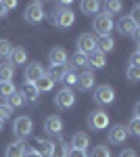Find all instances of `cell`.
<instances>
[{"mask_svg":"<svg viewBox=\"0 0 140 157\" xmlns=\"http://www.w3.org/2000/svg\"><path fill=\"white\" fill-rule=\"evenodd\" d=\"M32 128H34V121H32V117H27V115H21V117H17V120L13 121V132H15V136L19 140L27 138L32 134Z\"/></svg>","mask_w":140,"mask_h":157,"instance_id":"cell-1","label":"cell"},{"mask_svg":"<svg viewBox=\"0 0 140 157\" xmlns=\"http://www.w3.org/2000/svg\"><path fill=\"white\" fill-rule=\"evenodd\" d=\"M94 32L98 34V36H109L111 34V29H113V19L107 15V13H98L96 17H94Z\"/></svg>","mask_w":140,"mask_h":157,"instance_id":"cell-2","label":"cell"},{"mask_svg":"<svg viewBox=\"0 0 140 157\" xmlns=\"http://www.w3.org/2000/svg\"><path fill=\"white\" fill-rule=\"evenodd\" d=\"M55 105L59 109H71L75 105V92L71 90V88H63V90H59L57 97H55Z\"/></svg>","mask_w":140,"mask_h":157,"instance_id":"cell-3","label":"cell"},{"mask_svg":"<svg viewBox=\"0 0 140 157\" xmlns=\"http://www.w3.org/2000/svg\"><path fill=\"white\" fill-rule=\"evenodd\" d=\"M94 101L98 103V105H111L113 101H115V90L111 88V86H98L96 90H94Z\"/></svg>","mask_w":140,"mask_h":157,"instance_id":"cell-4","label":"cell"},{"mask_svg":"<svg viewBox=\"0 0 140 157\" xmlns=\"http://www.w3.org/2000/svg\"><path fill=\"white\" fill-rule=\"evenodd\" d=\"M25 21L27 23H40L42 19H44V9H42V4L40 2H32L23 13Z\"/></svg>","mask_w":140,"mask_h":157,"instance_id":"cell-5","label":"cell"},{"mask_svg":"<svg viewBox=\"0 0 140 157\" xmlns=\"http://www.w3.org/2000/svg\"><path fill=\"white\" fill-rule=\"evenodd\" d=\"M96 50V38L92 34H82V36L78 38V52H82V55H90Z\"/></svg>","mask_w":140,"mask_h":157,"instance_id":"cell-6","label":"cell"},{"mask_svg":"<svg viewBox=\"0 0 140 157\" xmlns=\"http://www.w3.org/2000/svg\"><path fill=\"white\" fill-rule=\"evenodd\" d=\"M88 124H90L92 130H105L107 126H109V115H107V111H103V109L92 111V115L88 117Z\"/></svg>","mask_w":140,"mask_h":157,"instance_id":"cell-7","label":"cell"},{"mask_svg":"<svg viewBox=\"0 0 140 157\" xmlns=\"http://www.w3.org/2000/svg\"><path fill=\"white\" fill-rule=\"evenodd\" d=\"M126 138H128V130H126V126H121V124H115V126L109 130V143H111V145H123Z\"/></svg>","mask_w":140,"mask_h":157,"instance_id":"cell-8","label":"cell"},{"mask_svg":"<svg viewBox=\"0 0 140 157\" xmlns=\"http://www.w3.org/2000/svg\"><path fill=\"white\" fill-rule=\"evenodd\" d=\"M75 23V15L71 9H63V11H57V25L61 29H69L71 25Z\"/></svg>","mask_w":140,"mask_h":157,"instance_id":"cell-9","label":"cell"},{"mask_svg":"<svg viewBox=\"0 0 140 157\" xmlns=\"http://www.w3.org/2000/svg\"><path fill=\"white\" fill-rule=\"evenodd\" d=\"M44 67L40 65V63H29L27 67H25V82H32V84H36L42 75H44Z\"/></svg>","mask_w":140,"mask_h":157,"instance_id":"cell-10","label":"cell"},{"mask_svg":"<svg viewBox=\"0 0 140 157\" xmlns=\"http://www.w3.org/2000/svg\"><path fill=\"white\" fill-rule=\"evenodd\" d=\"M48 59H50V65H67L69 55H67V50L63 48V46H55V48L50 50Z\"/></svg>","mask_w":140,"mask_h":157,"instance_id":"cell-11","label":"cell"},{"mask_svg":"<svg viewBox=\"0 0 140 157\" xmlns=\"http://www.w3.org/2000/svg\"><path fill=\"white\" fill-rule=\"evenodd\" d=\"M117 29H119L121 34H126V36H134V32L138 29V23H136L132 17H121V19L117 21Z\"/></svg>","mask_w":140,"mask_h":157,"instance_id":"cell-12","label":"cell"},{"mask_svg":"<svg viewBox=\"0 0 140 157\" xmlns=\"http://www.w3.org/2000/svg\"><path fill=\"white\" fill-rule=\"evenodd\" d=\"M44 130H46L48 134H61L63 132V120H61L59 115H50V117H46V121H44Z\"/></svg>","mask_w":140,"mask_h":157,"instance_id":"cell-13","label":"cell"},{"mask_svg":"<svg viewBox=\"0 0 140 157\" xmlns=\"http://www.w3.org/2000/svg\"><path fill=\"white\" fill-rule=\"evenodd\" d=\"M11 65L15 67V65H23L25 61H27V50L23 48V46H13L11 50Z\"/></svg>","mask_w":140,"mask_h":157,"instance_id":"cell-14","label":"cell"},{"mask_svg":"<svg viewBox=\"0 0 140 157\" xmlns=\"http://www.w3.org/2000/svg\"><path fill=\"white\" fill-rule=\"evenodd\" d=\"M21 97H23L27 103H36V101H38V97H40V92H38L36 84H32V82H25L23 88H21Z\"/></svg>","mask_w":140,"mask_h":157,"instance_id":"cell-15","label":"cell"},{"mask_svg":"<svg viewBox=\"0 0 140 157\" xmlns=\"http://www.w3.org/2000/svg\"><path fill=\"white\" fill-rule=\"evenodd\" d=\"M25 153H27V149H25L23 140H15L13 145L6 147V153H4V157H25Z\"/></svg>","mask_w":140,"mask_h":157,"instance_id":"cell-16","label":"cell"},{"mask_svg":"<svg viewBox=\"0 0 140 157\" xmlns=\"http://www.w3.org/2000/svg\"><path fill=\"white\" fill-rule=\"evenodd\" d=\"M94 82H96V78H94L92 71H84L82 75H78V88L80 90H90V88H94Z\"/></svg>","mask_w":140,"mask_h":157,"instance_id":"cell-17","label":"cell"},{"mask_svg":"<svg viewBox=\"0 0 140 157\" xmlns=\"http://www.w3.org/2000/svg\"><path fill=\"white\" fill-rule=\"evenodd\" d=\"M113 48H115V40L111 36H100L96 40V50H98V52L107 55V52H111Z\"/></svg>","mask_w":140,"mask_h":157,"instance_id":"cell-18","label":"cell"},{"mask_svg":"<svg viewBox=\"0 0 140 157\" xmlns=\"http://www.w3.org/2000/svg\"><path fill=\"white\" fill-rule=\"evenodd\" d=\"M88 145H90V136H88L86 132L73 134V138H71V149H82V151H86Z\"/></svg>","mask_w":140,"mask_h":157,"instance_id":"cell-19","label":"cell"},{"mask_svg":"<svg viewBox=\"0 0 140 157\" xmlns=\"http://www.w3.org/2000/svg\"><path fill=\"white\" fill-rule=\"evenodd\" d=\"M65 73H67V65H50V69H48L46 75L52 82H61Z\"/></svg>","mask_w":140,"mask_h":157,"instance_id":"cell-20","label":"cell"},{"mask_svg":"<svg viewBox=\"0 0 140 157\" xmlns=\"http://www.w3.org/2000/svg\"><path fill=\"white\" fill-rule=\"evenodd\" d=\"M88 63L92 65L94 69H100V67H105V63H107V55L98 52V50H94V52L88 55Z\"/></svg>","mask_w":140,"mask_h":157,"instance_id":"cell-21","label":"cell"},{"mask_svg":"<svg viewBox=\"0 0 140 157\" xmlns=\"http://www.w3.org/2000/svg\"><path fill=\"white\" fill-rule=\"evenodd\" d=\"M15 75V67L11 63H0V82H11Z\"/></svg>","mask_w":140,"mask_h":157,"instance_id":"cell-22","label":"cell"},{"mask_svg":"<svg viewBox=\"0 0 140 157\" xmlns=\"http://www.w3.org/2000/svg\"><path fill=\"white\" fill-rule=\"evenodd\" d=\"M52 145H55V143H50V140H46V138H38V140H36V149H34V151H38L40 155H50Z\"/></svg>","mask_w":140,"mask_h":157,"instance_id":"cell-23","label":"cell"},{"mask_svg":"<svg viewBox=\"0 0 140 157\" xmlns=\"http://www.w3.org/2000/svg\"><path fill=\"white\" fill-rule=\"evenodd\" d=\"M67 153H69V145L61 140L57 145H52V151H50L48 157H67Z\"/></svg>","mask_w":140,"mask_h":157,"instance_id":"cell-24","label":"cell"},{"mask_svg":"<svg viewBox=\"0 0 140 157\" xmlns=\"http://www.w3.org/2000/svg\"><path fill=\"white\" fill-rule=\"evenodd\" d=\"M52 86H55V82L48 78L46 73H44V75H42L38 82H36V88H38V92H48V90H52Z\"/></svg>","mask_w":140,"mask_h":157,"instance_id":"cell-25","label":"cell"},{"mask_svg":"<svg viewBox=\"0 0 140 157\" xmlns=\"http://www.w3.org/2000/svg\"><path fill=\"white\" fill-rule=\"evenodd\" d=\"M80 6H82V13H86V15H96L98 9H100V4L96 0H84Z\"/></svg>","mask_w":140,"mask_h":157,"instance_id":"cell-26","label":"cell"},{"mask_svg":"<svg viewBox=\"0 0 140 157\" xmlns=\"http://www.w3.org/2000/svg\"><path fill=\"white\" fill-rule=\"evenodd\" d=\"M23 103H25V98L21 97V92H13L11 97L6 98V105L11 109H17V107H23Z\"/></svg>","mask_w":140,"mask_h":157,"instance_id":"cell-27","label":"cell"},{"mask_svg":"<svg viewBox=\"0 0 140 157\" xmlns=\"http://www.w3.org/2000/svg\"><path fill=\"white\" fill-rule=\"evenodd\" d=\"M13 92H17L13 82H0V97H2V98H9Z\"/></svg>","mask_w":140,"mask_h":157,"instance_id":"cell-28","label":"cell"},{"mask_svg":"<svg viewBox=\"0 0 140 157\" xmlns=\"http://www.w3.org/2000/svg\"><path fill=\"white\" fill-rule=\"evenodd\" d=\"M90 157H111V149L105 145H98L92 149V153H90Z\"/></svg>","mask_w":140,"mask_h":157,"instance_id":"cell-29","label":"cell"},{"mask_svg":"<svg viewBox=\"0 0 140 157\" xmlns=\"http://www.w3.org/2000/svg\"><path fill=\"white\" fill-rule=\"evenodd\" d=\"M11 50H13V44L9 40H0V59H9Z\"/></svg>","mask_w":140,"mask_h":157,"instance_id":"cell-30","label":"cell"},{"mask_svg":"<svg viewBox=\"0 0 140 157\" xmlns=\"http://www.w3.org/2000/svg\"><path fill=\"white\" fill-rule=\"evenodd\" d=\"M71 63H73V67H86V65H88V57L82 55V52H75V55L71 57Z\"/></svg>","mask_w":140,"mask_h":157,"instance_id":"cell-31","label":"cell"},{"mask_svg":"<svg viewBox=\"0 0 140 157\" xmlns=\"http://www.w3.org/2000/svg\"><path fill=\"white\" fill-rule=\"evenodd\" d=\"M105 9H107V15L111 17L113 13L121 11V2H119V0H109V2H105Z\"/></svg>","mask_w":140,"mask_h":157,"instance_id":"cell-32","label":"cell"},{"mask_svg":"<svg viewBox=\"0 0 140 157\" xmlns=\"http://www.w3.org/2000/svg\"><path fill=\"white\" fill-rule=\"evenodd\" d=\"M126 130H128V134H132V136H140V117H132V121H130V126Z\"/></svg>","mask_w":140,"mask_h":157,"instance_id":"cell-33","label":"cell"},{"mask_svg":"<svg viewBox=\"0 0 140 157\" xmlns=\"http://www.w3.org/2000/svg\"><path fill=\"white\" fill-rule=\"evenodd\" d=\"M126 75H128L130 82H138L140 80V67H128L126 69Z\"/></svg>","mask_w":140,"mask_h":157,"instance_id":"cell-34","label":"cell"},{"mask_svg":"<svg viewBox=\"0 0 140 157\" xmlns=\"http://www.w3.org/2000/svg\"><path fill=\"white\" fill-rule=\"evenodd\" d=\"M61 82H65L67 86L78 84V73H75V71H69V69H67V73L63 75V80H61Z\"/></svg>","mask_w":140,"mask_h":157,"instance_id":"cell-35","label":"cell"},{"mask_svg":"<svg viewBox=\"0 0 140 157\" xmlns=\"http://www.w3.org/2000/svg\"><path fill=\"white\" fill-rule=\"evenodd\" d=\"M11 113H13V109L4 103V105H0V121H4V120H9L11 117Z\"/></svg>","mask_w":140,"mask_h":157,"instance_id":"cell-36","label":"cell"},{"mask_svg":"<svg viewBox=\"0 0 140 157\" xmlns=\"http://www.w3.org/2000/svg\"><path fill=\"white\" fill-rule=\"evenodd\" d=\"M67 157H88V153H86V151H82V149H71V147H69Z\"/></svg>","mask_w":140,"mask_h":157,"instance_id":"cell-37","label":"cell"},{"mask_svg":"<svg viewBox=\"0 0 140 157\" xmlns=\"http://www.w3.org/2000/svg\"><path fill=\"white\" fill-rule=\"evenodd\" d=\"M130 67H140V52H132V57H130Z\"/></svg>","mask_w":140,"mask_h":157,"instance_id":"cell-38","label":"cell"},{"mask_svg":"<svg viewBox=\"0 0 140 157\" xmlns=\"http://www.w3.org/2000/svg\"><path fill=\"white\" fill-rule=\"evenodd\" d=\"M119 157H138V155H136V151H134V149H126V151H121V153H119Z\"/></svg>","mask_w":140,"mask_h":157,"instance_id":"cell-39","label":"cell"},{"mask_svg":"<svg viewBox=\"0 0 140 157\" xmlns=\"http://www.w3.org/2000/svg\"><path fill=\"white\" fill-rule=\"evenodd\" d=\"M25 157H42V155H40L38 151H34V149H32V151H27V153H25Z\"/></svg>","mask_w":140,"mask_h":157,"instance_id":"cell-40","label":"cell"},{"mask_svg":"<svg viewBox=\"0 0 140 157\" xmlns=\"http://www.w3.org/2000/svg\"><path fill=\"white\" fill-rule=\"evenodd\" d=\"M6 15V9H4V2H0V19Z\"/></svg>","mask_w":140,"mask_h":157,"instance_id":"cell-41","label":"cell"},{"mask_svg":"<svg viewBox=\"0 0 140 157\" xmlns=\"http://www.w3.org/2000/svg\"><path fill=\"white\" fill-rule=\"evenodd\" d=\"M138 113H140V103H136L134 105V117H138Z\"/></svg>","mask_w":140,"mask_h":157,"instance_id":"cell-42","label":"cell"},{"mask_svg":"<svg viewBox=\"0 0 140 157\" xmlns=\"http://www.w3.org/2000/svg\"><path fill=\"white\" fill-rule=\"evenodd\" d=\"M2 124H4V121H0V130H2Z\"/></svg>","mask_w":140,"mask_h":157,"instance_id":"cell-43","label":"cell"}]
</instances>
